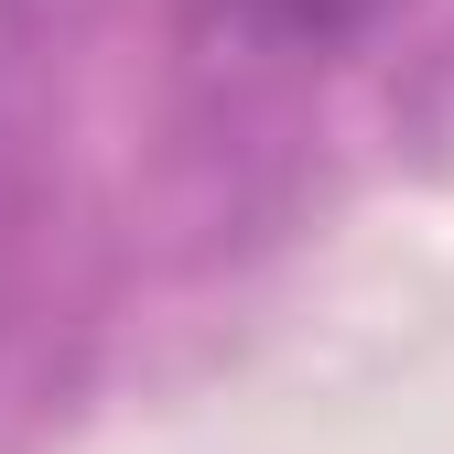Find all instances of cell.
Here are the masks:
<instances>
[{"label":"cell","mask_w":454,"mask_h":454,"mask_svg":"<svg viewBox=\"0 0 454 454\" xmlns=\"http://www.w3.org/2000/svg\"><path fill=\"white\" fill-rule=\"evenodd\" d=\"M239 33H260V43H293V54H335V43H357L389 0H216Z\"/></svg>","instance_id":"obj_1"}]
</instances>
